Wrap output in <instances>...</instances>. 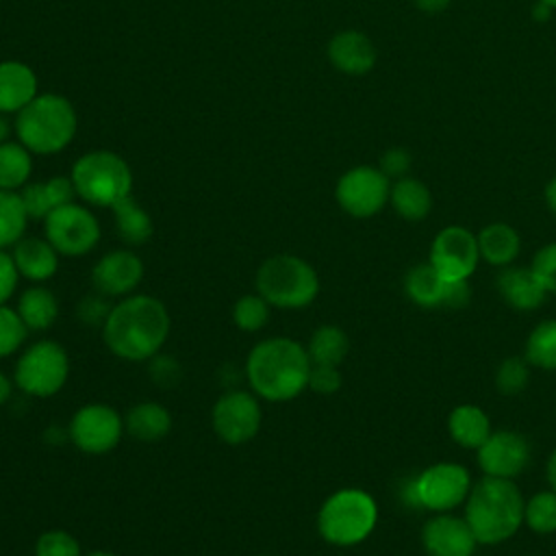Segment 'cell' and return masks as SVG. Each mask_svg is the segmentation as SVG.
Returning a JSON list of instances; mask_svg holds the SVG:
<instances>
[{
    "label": "cell",
    "instance_id": "cell-4",
    "mask_svg": "<svg viewBox=\"0 0 556 556\" xmlns=\"http://www.w3.org/2000/svg\"><path fill=\"white\" fill-rule=\"evenodd\" d=\"M76 111L63 96H35L15 119L20 143L37 154H54L63 150L76 132Z\"/></svg>",
    "mask_w": 556,
    "mask_h": 556
},
{
    "label": "cell",
    "instance_id": "cell-50",
    "mask_svg": "<svg viewBox=\"0 0 556 556\" xmlns=\"http://www.w3.org/2000/svg\"><path fill=\"white\" fill-rule=\"evenodd\" d=\"M9 132H11V128H9V122H7L4 113H0V143H4V141L9 139Z\"/></svg>",
    "mask_w": 556,
    "mask_h": 556
},
{
    "label": "cell",
    "instance_id": "cell-37",
    "mask_svg": "<svg viewBox=\"0 0 556 556\" xmlns=\"http://www.w3.org/2000/svg\"><path fill=\"white\" fill-rule=\"evenodd\" d=\"M35 556H83V549L72 532L52 528L37 536Z\"/></svg>",
    "mask_w": 556,
    "mask_h": 556
},
{
    "label": "cell",
    "instance_id": "cell-34",
    "mask_svg": "<svg viewBox=\"0 0 556 556\" xmlns=\"http://www.w3.org/2000/svg\"><path fill=\"white\" fill-rule=\"evenodd\" d=\"M271 315L269 302L261 293H245L232 306V321L243 332H258Z\"/></svg>",
    "mask_w": 556,
    "mask_h": 556
},
{
    "label": "cell",
    "instance_id": "cell-24",
    "mask_svg": "<svg viewBox=\"0 0 556 556\" xmlns=\"http://www.w3.org/2000/svg\"><path fill=\"white\" fill-rule=\"evenodd\" d=\"M124 428L132 439L154 443L172 430V415L161 402L143 400L130 406V410L124 415Z\"/></svg>",
    "mask_w": 556,
    "mask_h": 556
},
{
    "label": "cell",
    "instance_id": "cell-47",
    "mask_svg": "<svg viewBox=\"0 0 556 556\" xmlns=\"http://www.w3.org/2000/svg\"><path fill=\"white\" fill-rule=\"evenodd\" d=\"M552 7H547V4H543V2H539V0H534V7H532V17L534 20H547L549 15H552Z\"/></svg>",
    "mask_w": 556,
    "mask_h": 556
},
{
    "label": "cell",
    "instance_id": "cell-1",
    "mask_svg": "<svg viewBox=\"0 0 556 556\" xmlns=\"http://www.w3.org/2000/svg\"><path fill=\"white\" fill-rule=\"evenodd\" d=\"M100 330L113 356L128 363H148L163 350L172 317L163 300L148 293H130L113 304Z\"/></svg>",
    "mask_w": 556,
    "mask_h": 556
},
{
    "label": "cell",
    "instance_id": "cell-41",
    "mask_svg": "<svg viewBox=\"0 0 556 556\" xmlns=\"http://www.w3.org/2000/svg\"><path fill=\"white\" fill-rule=\"evenodd\" d=\"M148 365H150V376L159 387H174L182 376L180 363L169 354L159 352L148 361Z\"/></svg>",
    "mask_w": 556,
    "mask_h": 556
},
{
    "label": "cell",
    "instance_id": "cell-38",
    "mask_svg": "<svg viewBox=\"0 0 556 556\" xmlns=\"http://www.w3.org/2000/svg\"><path fill=\"white\" fill-rule=\"evenodd\" d=\"M495 384L500 389V393L504 395H517L526 389L528 384V367L526 361H521L519 356H510L506 358L495 374Z\"/></svg>",
    "mask_w": 556,
    "mask_h": 556
},
{
    "label": "cell",
    "instance_id": "cell-13",
    "mask_svg": "<svg viewBox=\"0 0 556 556\" xmlns=\"http://www.w3.org/2000/svg\"><path fill=\"white\" fill-rule=\"evenodd\" d=\"M421 508L443 513L458 506L469 493V471L456 463H437L415 476Z\"/></svg>",
    "mask_w": 556,
    "mask_h": 556
},
{
    "label": "cell",
    "instance_id": "cell-31",
    "mask_svg": "<svg viewBox=\"0 0 556 556\" xmlns=\"http://www.w3.org/2000/svg\"><path fill=\"white\" fill-rule=\"evenodd\" d=\"M33 172L30 150L24 143H0V189L20 191Z\"/></svg>",
    "mask_w": 556,
    "mask_h": 556
},
{
    "label": "cell",
    "instance_id": "cell-21",
    "mask_svg": "<svg viewBox=\"0 0 556 556\" xmlns=\"http://www.w3.org/2000/svg\"><path fill=\"white\" fill-rule=\"evenodd\" d=\"M24 208L30 219H46L54 208L74 202L76 189L72 178L54 176L46 182H30L20 189Z\"/></svg>",
    "mask_w": 556,
    "mask_h": 556
},
{
    "label": "cell",
    "instance_id": "cell-39",
    "mask_svg": "<svg viewBox=\"0 0 556 556\" xmlns=\"http://www.w3.org/2000/svg\"><path fill=\"white\" fill-rule=\"evenodd\" d=\"M111 308H113V304H109V298L96 291V293L85 295V298L78 302L76 315H78V319H80L85 326H91V328L98 326V328H102L104 321H106V317H109V313H111Z\"/></svg>",
    "mask_w": 556,
    "mask_h": 556
},
{
    "label": "cell",
    "instance_id": "cell-9",
    "mask_svg": "<svg viewBox=\"0 0 556 556\" xmlns=\"http://www.w3.org/2000/svg\"><path fill=\"white\" fill-rule=\"evenodd\" d=\"M263 424L261 397L245 389L224 391L211 408V428L228 445L250 443Z\"/></svg>",
    "mask_w": 556,
    "mask_h": 556
},
{
    "label": "cell",
    "instance_id": "cell-51",
    "mask_svg": "<svg viewBox=\"0 0 556 556\" xmlns=\"http://www.w3.org/2000/svg\"><path fill=\"white\" fill-rule=\"evenodd\" d=\"M83 556H115L113 552H104V549H96V552H89V554H83Z\"/></svg>",
    "mask_w": 556,
    "mask_h": 556
},
{
    "label": "cell",
    "instance_id": "cell-42",
    "mask_svg": "<svg viewBox=\"0 0 556 556\" xmlns=\"http://www.w3.org/2000/svg\"><path fill=\"white\" fill-rule=\"evenodd\" d=\"M341 387V374L334 365H313L308 374V389H313L319 395H332Z\"/></svg>",
    "mask_w": 556,
    "mask_h": 556
},
{
    "label": "cell",
    "instance_id": "cell-36",
    "mask_svg": "<svg viewBox=\"0 0 556 556\" xmlns=\"http://www.w3.org/2000/svg\"><path fill=\"white\" fill-rule=\"evenodd\" d=\"M28 332L30 330L26 328L15 308H11L9 304H0V358L22 352Z\"/></svg>",
    "mask_w": 556,
    "mask_h": 556
},
{
    "label": "cell",
    "instance_id": "cell-23",
    "mask_svg": "<svg viewBox=\"0 0 556 556\" xmlns=\"http://www.w3.org/2000/svg\"><path fill=\"white\" fill-rule=\"evenodd\" d=\"M497 291L513 308L519 311H532L541 306L547 295L530 267H506L504 271H500Z\"/></svg>",
    "mask_w": 556,
    "mask_h": 556
},
{
    "label": "cell",
    "instance_id": "cell-25",
    "mask_svg": "<svg viewBox=\"0 0 556 556\" xmlns=\"http://www.w3.org/2000/svg\"><path fill=\"white\" fill-rule=\"evenodd\" d=\"M15 311L30 332H41L54 326L59 317V300L48 287L33 285L20 293Z\"/></svg>",
    "mask_w": 556,
    "mask_h": 556
},
{
    "label": "cell",
    "instance_id": "cell-45",
    "mask_svg": "<svg viewBox=\"0 0 556 556\" xmlns=\"http://www.w3.org/2000/svg\"><path fill=\"white\" fill-rule=\"evenodd\" d=\"M13 389H15L13 378H9L4 371H0V408L11 400Z\"/></svg>",
    "mask_w": 556,
    "mask_h": 556
},
{
    "label": "cell",
    "instance_id": "cell-32",
    "mask_svg": "<svg viewBox=\"0 0 556 556\" xmlns=\"http://www.w3.org/2000/svg\"><path fill=\"white\" fill-rule=\"evenodd\" d=\"M28 219L20 191L0 189V250H9L26 237Z\"/></svg>",
    "mask_w": 556,
    "mask_h": 556
},
{
    "label": "cell",
    "instance_id": "cell-26",
    "mask_svg": "<svg viewBox=\"0 0 556 556\" xmlns=\"http://www.w3.org/2000/svg\"><path fill=\"white\" fill-rule=\"evenodd\" d=\"M389 202L395 208V213L408 222L424 219L432 208V195L430 189L410 176H404L391 185Z\"/></svg>",
    "mask_w": 556,
    "mask_h": 556
},
{
    "label": "cell",
    "instance_id": "cell-43",
    "mask_svg": "<svg viewBox=\"0 0 556 556\" xmlns=\"http://www.w3.org/2000/svg\"><path fill=\"white\" fill-rule=\"evenodd\" d=\"M413 165V156L406 148H391L380 156V172L391 180H400L410 172Z\"/></svg>",
    "mask_w": 556,
    "mask_h": 556
},
{
    "label": "cell",
    "instance_id": "cell-3",
    "mask_svg": "<svg viewBox=\"0 0 556 556\" xmlns=\"http://www.w3.org/2000/svg\"><path fill=\"white\" fill-rule=\"evenodd\" d=\"M523 508V497L513 480L484 476L469 491L465 519L478 543L495 545L519 530Z\"/></svg>",
    "mask_w": 556,
    "mask_h": 556
},
{
    "label": "cell",
    "instance_id": "cell-17",
    "mask_svg": "<svg viewBox=\"0 0 556 556\" xmlns=\"http://www.w3.org/2000/svg\"><path fill=\"white\" fill-rule=\"evenodd\" d=\"M530 463L528 441L510 430L491 432L478 447V465L486 476L513 480Z\"/></svg>",
    "mask_w": 556,
    "mask_h": 556
},
{
    "label": "cell",
    "instance_id": "cell-20",
    "mask_svg": "<svg viewBox=\"0 0 556 556\" xmlns=\"http://www.w3.org/2000/svg\"><path fill=\"white\" fill-rule=\"evenodd\" d=\"M11 254L20 276L30 280L33 285H43L59 269L61 254L46 237H22L13 245Z\"/></svg>",
    "mask_w": 556,
    "mask_h": 556
},
{
    "label": "cell",
    "instance_id": "cell-27",
    "mask_svg": "<svg viewBox=\"0 0 556 556\" xmlns=\"http://www.w3.org/2000/svg\"><path fill=\"white\" fill-rule=\"evenodd\" d=\"M450 434L463 447L478 450L491 434V421L486 413L473 404L456 406L447 419Z\"/></svg>",
    "mask_w": 556,
    "mask_h": 556
},
{
    "label": "cell",
    "instance_id": "cell-11",
    "mask_svg": "<svg viewBox=\"0 0 556 556\" xmlns=\"http://www.w3.org/2000/svg\"><path fill=\"white\" fill-rule=\"evenodd\" d=\"M46 239L61 256H85L100 241V222L83 204L70 202L54 208L43 219Z\"/></svg>",
    "mask_w": 556,
    "mask_h": 556
},
{
    "label": "cell",
    "instance_id": "cell-8",
    "mask_svg": "<svg viewBox=\"0 0 556 556\" xmlns=\"http://www.w3.org/2000/svg\"><path fill=\"white\" fill-rule=\"evenodd\" d=\"M70 378V356L65 348L52 339H39L22 348L15 367V387L30 397L56 395Z\"/></svg>",
    "mask_w": 556,
    "mask_h": 556
},
{
    "label": "cell",
    "instance_id": "cell-30",
    "mask_svg": "<svg viewBox=\"0 0 556 556\" xmlns=\"http://www.w3.org/2000/svg\"><path fill=\"white\" fill-rule=\"evenodd\" d=\"M350 350V341H348V334L337 328V326H319L311 339H308V345H306V352H308V358L313 365H334L339 367L341 361L345 358Z\"/></svg>",
    "mask_w": 556,
    "mask_h": 556
},
{
    "label": "cell",
    "instance_id": "cell-18",
    "mask_svg": "<svg viewBox=\"0 0 556 556\" xmlns=\"http://www.w3.org/2000/svg\"><path fill=\"white\" fill-rule=\"evenodd\" d=\"M424 547L430 556H473L478 539L467 519L452 515H437L424 526Z\"/></svg>",
    "mask_w": 556,
    "mask_h": 556
},
{
    "label": "cell",
    "instance_id": "cell-49",
    "mask_svg": "<svg viewBox=\"0 0 556 556\" xmlns=\"http://www.w3.org/2000/svg\"><path fill=\"white\" fill-rule=\"evenodd\" d=\"M547 480H549L552 491H556V450L552 452V456L547 460Z\"/></svg>",
    "mask_w": 556,
    "mask_h": 556
},
{
    "label": "cell",
    "instance_id": "cell-33",
    "mask_svg": "<svg viewBox=\"0 0 556 556\" xmlns=\"http://www.w3.org/2000/svg\"><path fill=\"white\" fill-rule=\"evenodd\" d=\"M526 361L541 369H556V319H547L530 332Z\"/></svg>",
    "mask_w": 556,
    "mask_h": 556
},
{
    "label": "cell",
    "instance_id": "cell-22",
    "mask_svg": "<svg viewBox=\"0 0 556 556\" xmlns=\"http://www.w3.org/2000/svg\"><path fill=\"white\" fill-rule=\"evenodd\" d=\"M37 96L35 72L20 61L0 63V113H20Z\"/></svg>",
    "mask_w": 556,
    "mask_h": 556
},
{
    "label": "cell",
    "instance_id": "cell-35",
    "mask_svg": "<svg viewBox=\"0 0 556 556\" xmlns=\"http://www.w3.org/2000/svg\"><path fill=\"white\" fill-rule=\"evenodd\" d=\"M523 519L539 534L556 532V491L532 495L523 508Z\"/></svg>",
    "mask_w": 556,
    "mask_h": 556
},
{
    "label": "cell",
    "instance_id": "cell-16",
    "mask_svg": "<svg viewBox=\"0 0 556 556\" xmlns=\"http://www.w3.org/2000/svg\"><path fill=\"white\" fill-rule=\"evenodd\" d=\"M143 280V261L132 250H111L91 267V285L106 298H126Z\"/></svg>",
    "mask_w": 556,
    "mask_h": 556
},
{
    "label": "cell",
    "instance_id": "cell-7",
    "mask_svg": "<svg viewBox=\"0 0 556 556\" xmlns=\"http://www.w3.org/2000/svg\"><path fill=\"white\" fill-rule=\"evenodd\" d=\"M76 195L91 206L113 208L122 198L130 195L132 174L128 163L106 150L87 152L72 167Z\"/></svg>",
    "mask_w": 556,
    "mask_h": 556
},
{
    "label": "cell",
    "instance_id": "cell-2",
    "mask_svg": "<svg viewBox=\"0 0 556 556\" xmlns=\"http://www.w3.org/2000/svg\"><path fill=\"white\" fill-rule=\"evenodd\" d=\"M308 352L291 337H269L258 341L248 352L243 365L250 391L274 404L295 400L308 389Z\"/></svg>",
    "mask_w": 556,
    "mask_h": 556
},
{
    "label": "cell",
    "instance_id": "cell-15",
    "mask_svg": "<svg viewBox=\"0 0 556 556\" xmlns=\"http://www.w3.org/2000/svg\"><path fill=\"white\" fill-rule=\"evenodd\" d=\"M404 289L406 295L424 308H460L471 298L467 280H447L430 263L408 269L404 276Z\"/></svg>",
    "mask_w": 556,
    "mask_h": 556
},
{
    "label": "cell",
    "instance_id": "cell-12",
    "mask_svg": "<svg viewBox=\"0 0 556 556\" xmlns=\"http://www.w3.org/2000/svg\"><path fill=\"white\" fill-rule=\"evenodd\" d=\"M391 193V180L380 167L358 165L348 169L334 189L339 206L352 217H371L387 202Z\"/></svg>",
    "mask_w": 556,
    "mask_h": 556
},
{
    "label": "cell",
    "instance_id": "cell-40",
    "mask_svg": "<svg viewBox=\"0 0 556 556\" xmlns=\"http://www.w3.org/2000/svg\"><path fill=\"white\" fill-rule=\"evenodd\" d=\"M530 269L547 293H556V243L543 245L534 254Z\"/></svg>",
    "mask_w": 556,
    "mask_h": 556
},
{
    "label": "cell",
    "instance_id": "cell-6",
    "mask_svg": "<svg viewBox=\"0 0 556 556\" xmlns=\"http://www.w3.org/2000/svg\"><path fill=\"white\" fill-rule=\"evenodd\" d=\"M378 519L374 497L363 489H339L326 497L317 513L319 536L339 547L365 541Z\"/></svg>",
    "mask_w": 556,
    "mask_h": 556
},
{
    "label": "cell",
    "instance_id": "cell-10",
    "mask_svg": "<svg viewBox=\"0 0 556 556\" xmlns=\"http://www.w3.org/2000/svg\"><path fill=\"white\" fill-rule=\"evenodd\" d=\"M124 417L104 402L83 404L67 424V439L85 454H106L122 441Z\"/></svg>",
    "mask_w": 556,
    "mask_h": 556
},
{
    "label": "cell",
    "instance_id": "cell-19",
    "mask_svg": "<svg viewBox=\"0 0 556 556\" xmlns=\"http://www.w3.org/2000/svg\"><path fill=\"white\" fill-rule=\"evenodd\" d=\"M330 63L350 76H363L376 65V46L361 30H341L328 43Z\"/></svg>",
    "mask_w": 556,
    "mask_h": 556
},
{
    "label": "cell",
    "instance_id": "cell-29",
    "mask_svg": "<svg viewBox=\"0 0 556 556\" xmlns=\"http://www.w3.org/2000/svg\"><path fill=\"white\" fill-rule=\"evenodd\" d=\"M117 232L128 245H143L152 237V217L146 208L132 198L126 195L113 206Z\"/></svg>",
    "mask_w": 556,
    "mask_h": 556
},
{
    "label": "cell",
    "instance_id": "cell-28",
    "mask_svg": "<svg viewBox=\"0 0 556 556\" xmlns=\"http://www.w3.org/2000/svg\"><path fill=\"white\" fill-rule=\"evenodd\" d=\"M519 235L513 226L495 222L480 230L478 250L484 261L491 265H508L519 254Z\"/></svg>",
    "mask_w": 556,
    "mask_h": 556
},
{
    "label": "cell",
    "instance_id": "cell-46",
    "mask_svg": "<svg viewBox=\"0 0 556 556\" xmlns=\"http://www.w3.org/2000/svg\"><path fill=\"white\" fill-rule=\"evenodd\" d=\"M413 2L424 13H439L450 4V0H413Z\"/></svg>",
    "mask_w": 556,
    "mask_h": 556
},
{
    "label": "cell",
    "instance_id": "cell-48",
    "mask_svg": "<svg viewBox=\"0 0 556 556\" xmlns=\"http://www.w3.org/2000/svg\"><path fill=\"white\" fill-rule=\"evenodd\" d=\"M545 202H547V206L556 213V176L547 182V187H545Z\"/></svg>",
    "mask_w": 556,
    "mask_h": 556
},
{
    "label": "cell",
    "instance_id": "cell-14",
    "mask_svg": "<svg viewBox=\"0 0 556 556\" xmlns=\"http://www.w3.org/2000/svg\"><path fill=\"white\" fill-rule=\"evenodd\" d=\"M478 258V237L463 226L443 228L430 245V265L447 280H467Z\"/></svg>",
    "mask_w": 556,
    "mask_h": 556
},
{
    "label": "cell",
    "instance_id": "cell-5",
    "mask_svg": "<svg viewBox=\"0 0 556 556\" xmlns=\"http://www.w3.org/2000/svg\"><path fill=\"white\" fill-rule=\"evenodd\" d=\"M256 293L271 308L298 311L313 304L319 293V276L315 267L295 254H274L265 258L254 276Z\"/></svg>",
    "mask_w": 556,
    "mask_h": 556
},
{
    "label": "cell",
    "instance_id": "cell-52",
    "mask_svg": "<svg viewBox=\"0 0 556 556\" xmlns=\"http://www.w3.org/2000/svg\"><path fill=\"white\" fill-rule=\"evenodd\" d=\"M539 2H543V4H547V7H552V9H556V0H539Z\"/></svg>",
    "mask_w": 556,
    "mask_h": 556
},
{
    "label": "cell",
    "instance_id": "cell-44",
    "mask_svg": "<svg viewBox=\"0 0 556 556\" xmlns=\"http://www.w3.org/2000/svg\"><path fill=\"white\" fill-rule=\"evenodd\" d=\"M20 271L15 267L13 254L7 250H0V304H7L13 293L17 291V282H20Z\"/></svg>",
    "mask_w": 556,
    "mask_h": 556
}]
</instances>
